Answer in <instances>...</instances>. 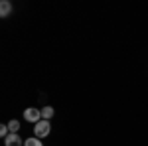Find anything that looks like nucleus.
<instances>
[{"mask_svg": "<svg viewBox=\"0 0 148 146\" xmlns=\"http://www.w3.org/2000/svg\"><path fill=\"white\" fill-rule=\"evenodd\" d=\"M53 107H44V109H42V119H46V121H49V119H51V117H53Z\"/></svg>", "mask_w": 148, "mask_h": 146, "instance_id": "5", "label": "nucleus"}, {"mask_svg": "<svg viewBox=\"0 0 148 146\" xmlns=\"http://www.w3.org/2000/svg\"><path fill=\"white\" fill-rule=\"evenodd\" d=\"M18 128H20V123L18 121H10L8 123V130H10L12 134H18Z\"/></svg>", "mask_w": 148, "mask_h": 146, "instance_id": "7", "label": "nucleus"}, {"mask_svg": "<svg viewBox=\"0 0 148 146\" xmlns=\"http://www.w3.org/2000/svg\"><path fill=\"white\" fill-rule=\"evenodd\" d=\"M24 119H26V121H28V123H40V121H42V111H38V109H32V107H30V109H26V111H24Z\"/></svg>", "mask_w": 148, "mask_h": 146, "instance_id": "2", "label": "nucleus"}, {"mask_svg": "<svg viewBox=\"0 0 148 146\" xmlns=\"http://www.w3.org/2000/svg\"><path fill=\"white\" fill-rule=\"evenodd\" d=\"M4 146H24V140L18 134H12L10 132V134L4 138Z\"/></svg>", "mask_w": 148, "mask_h": 146, "instance_id": "3", "label": "nucleus"}, {"mask_svg": "<svg viewBox=\"0 0 148 146\" xmlns=\"http://www.w3.org/2000/svg\"><path fill=\"white\" fill-rule=\"evenodd\" d=\"M10 12H12V4L8 0H2V2H0V16L6 18V16H10Z\"/></svg>", "mask_w": 148, "mask_h": 146, "instance_id": "4", "label": "nucleus"}, {"mask_svg": "<svg viewBox=\"0 0 148 146\" xmlns=\"http://www.w3.org/2000/svg\"><path fill=\"white\" fill-rule=\"evenodd\" d=\"M8 134H10V130H8V124H2V126H0V136H2V138H6Z\"/></svg>", "mask_w": 148, "mask_h": 146, "instance_id": "8", "label": "nucleus"}, {"mask_svg": "<svg viewBox=\"0 0 148 146\" xmlns=\"http://www.w3.org/2000/svg\"><path fill=\"white\" fill-rule=\"evenodd\" d=\"M24 146H44V142L40 140V138H28V140H24Z\"/></svg>", "mask_w": 148, "mask_h": 146, "instance_id": "6", "label": "nucleus"}, {"mask_svg": "<svg viewBox=\"0 0 148 146\" xmlns=\"http://www.w3.org/2000/svg\"><path fill=\"white\" fill-rule=\"evenodd\" d=\"M49 130H51V124H49V121H46V119H42V121L36 123V126H34L36 138H44V136H47Z\"/></svg>", "mask_w": 148, "mask_h": 146, "instance_id": "1", "label": "nucleus"}]
</instances>
